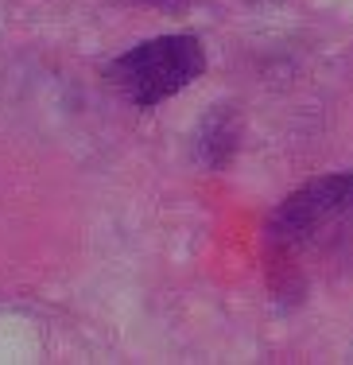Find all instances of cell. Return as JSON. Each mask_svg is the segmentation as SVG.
I'll use <instances>...</instances> for the list:
<instances>
[{
	"label": "cell",
	"mask_w": 353,
	"mask_h": 365,
	"mask_svg": "<svg viewBox=\"0 0 353 365\" xmlns=\"http://www.w3.org/2000/svg\"><path fill=\"white\" fill-rule=\"evenodd\" d=\"M353 225V171L322 175L299 187L268 222V241L280 253L322 249Z\"/></svg>",
	"instance_id": "cell-1"
},
{
	"label": "cell",
	"mask_w": 353,
	"mask_h": 365,
	"mask_svg": "<svg viewBox=\"0 0 353 365\" xmlns=\"http://www.w3.org/2000/svg\"><path fill=\"white\" fill-rule=\"evenodd\" d=\"M202 71H206V55L194 36H159L125 51L109 66V82L132 106L148 109V106L167 101L171 93L186 90Z\"/></svg>",
	"instance_id": "cell-2"
}]
</instances>
